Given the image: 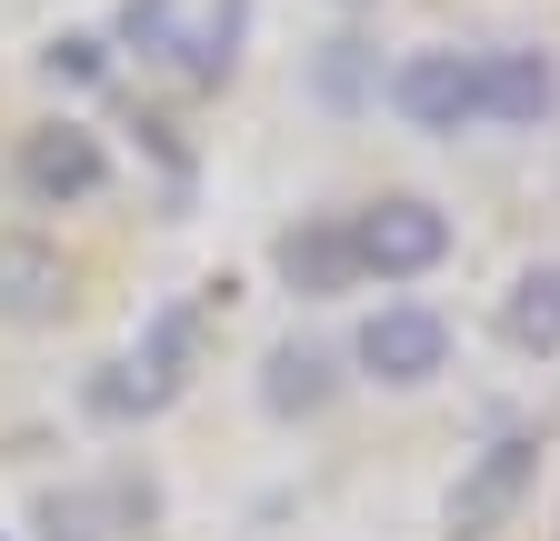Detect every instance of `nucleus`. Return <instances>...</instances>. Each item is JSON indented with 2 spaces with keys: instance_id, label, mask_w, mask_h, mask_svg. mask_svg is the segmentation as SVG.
Instances as JSON below:
<instances>
[{
  "instance_id": "obj_2",
  "label": "nucleus",
  "mask_w": 560,
  "mask_h": 541,
  "mask_svg": "<svg viewBox=\"0 0 560 541\" xmlns=\"http://www.w3.org/2000/svg\"><path fill=\"white\" fill-rule=\"evenodd\" d=\"M390 111L431 141H460V130H490L480 120V50H410L390 71Z\"/></svg>"
},
{
  "instance_id": "obj_3",
  "label": "nucleus",
  "mask_w": 560,
  "mask_h": 541,
  "mask_svg": "<svg viewBox=\"0 0 560 541\" xmlns=\"http://www.w3.org/2000/svg\"><path fill=\"white\" fill-rule=\"evenodd\" d=\"M350 361H361L371 381H390V391H420V381H441V361H451V321L420 311V301H390V311L361 321Z\"/></svg>"
},
{
  "instance_id": "obj_5",
  "label": "nucleus",
  "mask_w": 560,
  "mask_h": 541,
  "mask_svg": "<svg viewBox=\"0 0 560 541\" xmlns=\"http://www.w3.org/2000/svg\"><path fill=\"white\" fill-rule=\"evenodd\" d=\"M530 471H540V441H530V431L490 441V451L460 471V492H451V541H480V531H501V511L530 492Z\"/></svg>"
},
{
  "instance_id": "obj_7",
  "label": "nucleus",
  "mask_w": 560,
  "mask_h": 541,
  "mask_svg": "<svg viewBox=\"0 0 560 541\" xmlns=\"http://www.w3.org/2000/svg\"><path fill=\"white\" fill-rule=\"evenodd\" d=\"M70 311V261L31 231H0V321H60Z\"/></svg>"
},
{
  "instance_id": "obj_8",
  "label": "nucleus",
  "mask_w": 560,
  "mask_h": 541,
  "mask_svg": "<svg viewBox=\"0 0 560 541\" xmlns=\"http://www.w3.org/2000/svg\"><path fill=\"white\" fill-rule=\"evenodd\" d=\"M330 391H340V361H330L320 342H280V352L260 361V412H270V422H311Z\"/></svg>"
},
{
  "instance_id": "obj_11",
  "label": "nucleus",
  "mask_w": 560,
  "mask_h": 541,
  "mask_svg": "<svg viewBox=\"0 0 560 541\" xmlns=\"http://www.w3.org/2000/svg\"><path fill=\"white\" fill-rule=\"evenodd\" d=\"M50 81H101V41H81V31L50 41Z\"/></svg>"
},
{
  "instance_id": "obj_10",
  "label": "nucleus",
  "mask_w": 560,
  "mask_h": 541,
  "mask_svg": "<svg viewBox=\"0 0 560 541\" xmlns=\"http://www.w3.org/2000/svg\"><path fill=\"white\" fill-rule=\"evenodd\" d=\"M501 331H511V352H560V261H530L521 281H511V301H501Z\"/></svg>"
},
{
  "instance_id": "obj_9",
  "label": "nucleus",
  "mask_w": 560,
  "mask_h": 541,
  "mask_svg": "<svg viewBox=\"0 0 560 541\" xmlns=\"http://www.w3.org/2000/svg\"><path fill=\"white\" fill-rule=\"evenodd\" d=\"M280 281H291L301 301H330V291H350L361 270H350V231L340 221H301V231H280Z\"/></svg>"
},
{
  "instance_id": "obj_4",
  "label": "nucleus",
  "mask_w": 560,
  "mask_h": 541,
  "mask_svg": "<svg viewBox=\"0 0 560 541\" xmlns=\"http://www.w3.org/2000/svg\"><path fill=\"white\" fill-rule=\"evenodd\" d=\"M21 191L50 200V211H70V200H101V191H110V151H101V130H81V120L31 130V141H21Z\"/></svg>"
},
{
  "instance_id": "obj_6",
  "label": "nucleus",
  "mask_w": 560,
  "mask_h": 541,
  "mask_svg": "<svg viewBox=\"0 0 560 541\" xmlns=\"http://www.w3.org/2000/svg\"><path fill=\"white\" fill-rule=\"evenodd\" d=\"M550 101H560L550 50H480V120L490 130H540Z\"/></svg>"
},
{
  "instance_id": "obj_1",
  "label": "nucleus",
  "mask_w": 560,
  "mask_h": 541,
  "mask_svg": "<svg viewBox=\"0 0 560 541\" xmlns=\"http://www.w3.org/2000/svg\"><path fill=\"white\" fill-rule=\"evenodd\" d=\"M340 231H350V270H381V281H420V270L451 261V211H431L420 191L371 200V211L340 221Z\"/></svg>"
}]
</instances>
